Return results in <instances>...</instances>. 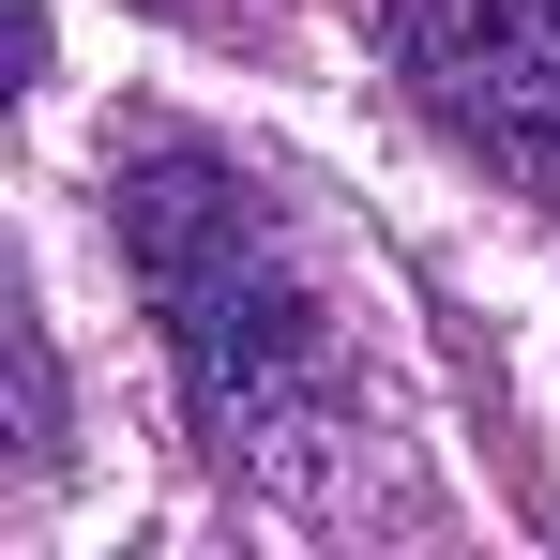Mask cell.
I'll return each instance as SVG.
<instances>
[{
    "instance_id": "obj_2",
    "label": "cell",
    "mask_w": 560,
    "mask_h": 560,
    "mask_svg": "<svg viewBox=\"0 0 560 560\" xmlns=\"http://www.w3.org/2000/svg\"><path fill=\"white\" fill-rule=\"evenodd\" d=\"M378 31L455 152L560 197V0H378Z\"/></svg>"
},
{
    "instance_id": "obj_1",
    "label": "cell",
    "mask_w": 560,
    "mask_h": 560,
    "mask_svg": "<svg viewBox=\"0 0 560 560\" xmlns=\"http://www.w3.org/2000/svg\"><path fill=\"white\" fill-rule=\"evenodd\" d=\"M121 258L152 288V318H167V364H183V409L212 440V469L318 485L334 424H349V378H334L318 273L288 258V212L228 152L152 137V152H121Z\"/></svg>"
}]
</instances>
